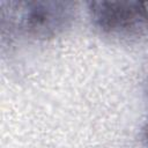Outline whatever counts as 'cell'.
I'll return each mask as SVG.
<instances>
[{
  "label": "cell",
  "mask_w": 148,
  "mask_h": 148,
  "mask_svg": "<svg viewBox=\"0 0 148 148\" xmlns=\"http://www.w3.org/2000/svg\"><path fill=\"white\" fill-rule=\"evenodd\" d=\"M76 3L72 1H1L0 27L3 38L52 39L73 23Z\"/></svg>",
  "instance_id": "1"
},
{
  "label": "cell",
  "mask_w": 148,
  "mask_h": 148,
  "mask_svg": "<svg viewBox=\"0 0 148 148\" xmlns=\"http://www.w3.org/2000/svg\"><path fill=\"white\" fill-rule=\"evenodd\" d=\"M88 13L92 24L110 37L148 36V1H91Z\"/></svg>",
  "instance_id": "2"
},
{
  "label": "cell",
  "mask_w": 148,
  "mask_h": 148,
  "mask_svg": "<svg viewBox=\"0 0 148 148\" xmlns=\"http://www.w3.org/2000/svg\"><path fill=\"white\" fill-rule=\"evenodd\" d=\"M143 139H145L146 145H147V147H148V124H147L146 127L143 128Z\"/></svg>",
  "instance_id": "3"
}]
</instances>
